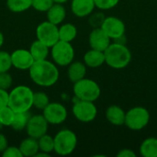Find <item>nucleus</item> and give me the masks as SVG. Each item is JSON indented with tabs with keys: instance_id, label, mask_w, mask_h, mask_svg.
Masks as SVG:
<instances>
[{
	"instance_id": "nucleus-1",
	"label": "nucleus",
	"mask_w": 157,
	"mask_h": 157,
	"mask_svg": "<svg viewBox=\"0 0 157 157\" xmlns=\"http://www.w3.org/2000/svg\"><path fill=\"white\" fill-rule=\"evenodd\" d=\"M31 81L39 86L50 87L54 86L60 77L58 66L49 60L35 61L29 69Z\"/></svg>"
},
{
	"instance_id": "nucleus-2",
	"label": "nucleus",
	"mask_w": 157,
	"mask_h": 157,
	"mask_svg": "<svg viewBox=\"0 0 157 157\" xmlns=\"http://www.w3.org/2000/svg\"><path fill=\"white\" fill-rule=\"evenodd\" d=\"M33 91L25 85L15 86L8 92V106L15 112L29 111L33 107Z\"/></svg>"
},
{
	"instance_id": "nucleus-3",
	"label": "nucleus",
	"mask_w": 157,
	"mask_h": 157,
	"mask_svg": "<svg viewBox=\"0 0 157 157\" xmlns=\"http://www.w3.org/2000/svg\"><path fill=\"white\" fill-rule=\"evenodd\" d=\"M105 63L113 69H123L132 61V52L124 44L117 42L110 43L105 50Z\"/></svg>"
},
{
	"instance_id": "nucleus-4",
	"label": "nucleus",
	"mask_w": 157,
	"mask_h": 157,
	"mask_svg": "<svg viewBox=\"0 0 157 157\" xmlns=\"http://www.w3.org/2000/svg\"><path fill=\"white\" fill-rule=\"evenodd\" d=\"M53 141V152L61 156H66L71 155L77 146V136L75 132L70 129L60 130L54 135Z\"/></svg>"
},
{
	"instance_id": "nucleus-5",
	"label": "nucleus",
	"mask_w": 157,
	"mask_h": 157,
	"mask_svg": "<svg viewBox=\"0 0 157 157\" xmlns=\"http://www.w3.org/2000/svg\"><path fill=\"white\" fill-rule=\"evenodd\" d=\"M73 92L75 98L92 102L98 100L101 95L99 85L96 81L86 77L74 83Z\"/></svg>"
},
{
	"instance_id": "nucleus-6",
	"label": "nucleus",
	"mask_w": 157,
	"mask_h": 157,
	"mask_svg": "<svg viewBox=\"0 0 157 157\" xmlns=\"http://www.w3.org/2000/svg\"><path fill=\"white\" fill-rule=\"evenodd\" d=\"M50 52L52 62L57 66H68L75 59V49L71 42L59 40L51 47Z\"/></svg>"
},
{
	"instance_id": "nucleus-7",
	"label": "nucleus",
	"mask_w": 157,
	"mask_h": 157,
	"mask_svg": "<svg viewBox=\"0 0 157 157\" xmlns=\"http://www.w3.org/2000/svg\"><path fill=\"white\" fill-rule=\"evenodd\" d=\"M150 119L151 115L148 109L137 106L126 112L124 125L132 131H141L149 124Z\"/></svg>"
},
{
	"instance_id": "nucleus-8",
	"label": "nucleus",
	"mask_w": 157,
	"mask_h": 157,
	"mask_svg": "<svg viewBox=\"0 0 157 157\" xmlns=\"http://www.w3.org/2000/svg\"><path fill=\"white\" fill-rule=\"evenodd\" d=\"M72 112L77 121L80 122L88 123L92 122L97 118L98 109L92 101L79 100L76 98L73 105Z\"/></svg>"
},
{
	"instance_id": "nucleus-9",
	"label": "nucleus",
	"mask_w": 157,
	"mask_h": 157,
	"mask_svg": "<svg viewBox=\"0 0 157 157\" xmlns=\"http://www.w3.org/2000/svg\"><path fill=\"white\" fill-rule=\"evenodd\" d=\"M37 40L52 47L59 40V26L46 20L40 23L36 28Z\"/></svg>"
},
{
	"instance_id": "nucleus-10",
	"label": "nucleus",
	"mask_w": 157,
	"mask_h": 157,
	"mask_svg": "<svg viewBox=\"0 0 157 157\" xmlns=\"http://www.w3.org/2000/svg\"><path fill=\"white\" fill-rule=\"evenodd\" d=\"M42 111V115L48 123L52 125H60L63 123L68 117L66 108L59 102H50Z\"/></svg>"
},
{
	"instance_id": "nucleus-11",
	"label": "nucleus",
	"mask_w": 157,
	"mask_h": 157,
	"mask_svg": "<svg viewBox=\"0 0 157 157\" xmlns=\"http://www.w3.org/2000/svg\"><path fill=\"white\" fill-rule=\"evenodd\" d=\"M49 123L42 114L31 115L28 125L26 127V132L28 136L39 139L42 135L46 134L48 132Z\"/></svg>"
},
{
	"instance_id": "nucleus-12",
	"label": "nucleus",
	"mask_w": 157,
	"mask_h": 157,
	"mask_svg": "<svg viewBox=\"0 0 157 157\" xmlns=\"http://www.w3.org/2000/svg\"><path fill=\"white\" fill-rule=\"evenodd\" d=\"M100 28L111 40H115L124 35L126 30L124 22L114 16L106 17Z\"/></svg>"
},
{
	"instance_id": "nucleus-13",
	"label": "nucleus",
	"mask_w": 157,
	"mask_h": 157,
	"mask_svg": "<svg viewBox=\"0 0 157 157\" xmlns=\"http://www.w3.org/2000/svg\"><path fill=\"white\" fill-rule=\"evenodd\" d=\"M12 66L17 70L26 71L31 67L34 63V59L29 52L27 49H17L10 53Z\"/></svg>"
},
{
	"instance_id": "nucleus-14",
	"label": "nucleus",
	"mask_w": 157,
	"mask_h": 157,
	"mask_svg": "<svg viewBox=\"0 0 157 157\" xmlns=\"http://www.w3.org/2000/svg\"><path fill=\"white\" fill-rule=\"evenodd\" d=\"M88 43L91 49L105 52L111 43V39L101 28H95L88 36Z\"/></svg>"
},
{
	"instance_id": "nucleus-15",
	"label": "nucleus",
	"mask_w": 157,
	"mask_h": 157,
	"mask_svg": "<svg viewBox=\"0 0 157 157\" xmlns=\"http://www.w3.org/2000/svg\"><path fill=\"white\" fill-rule=\"evenodd\" d=\"M96 8L94 0H72L71 10L77 17H88Z\"/></svg>"
},
{
	"instance_id": "nucleus-16",
	"label": "nucleus",
	"mask_w": 157,
	"mask_h": 157,
	"mask_svg": "<svg viewBox=\"0 0 157 157\" xmlns=\"http://www.w3.org/2000/svg\"><path fill=\"white\" fill-rule=\"evenodd\" d=\"M86 65L84 63V62L80 61H73L69 65L67 69V76L69 80L74 84L83 78L86 77Z\"/></svg>"
},
{
	"instance_id": "nucleus-17",
	"label": "nucleus",
	"mask_w": 157,
	"mask_h": 157,
	"mask_svg": "<svg viewBox=\"0 0 157 157\" xmlns=\"http://www.w3.org/2000/svg\"><path fill=\"white\" fill-rule=\"evenodd\" d=\"M126 112L118 105H110L106 110V118L109 123L115 126H121L125 123Z\"/></svg>"
},
{
	"instance_id": "nucleus-18",
	"label": "nucleus",
	"mask_w": 157,
	"mask_h": 157,
	"mask_svg": "<svg viewBox=\"0 0 157 157\" xmlns=\"http://www.w3.org/2000/svg\"><path fill=\"white\" fill-rule=\"evenodd\" d=\"M84 63L86 67L98 68L105 63V54L104 52L98 51L95 49H90L84 55Z\"/></svg>"
},
{
	"instance_id": "nucleus-19",
	"label": "nucleus",
	"mask_w": 157,
	"mask_h": 157,
	"mask_svg": "<svg viewBox=\"0 0 157 157\" xmlns=\"http://www.w3.org/2000/svg\"><path fill=\"white\" fill-rule=\"evenodd\" d=\"M46 14L47 20L57 26L61 25L66 17V10L63 4L54 3L46 12Z\"/></svg>"
},
{
	"instance_id": "nucleus-20",
	"label": "nucleus",
	"mask_w": 157,
	"mask_h": 157,
	"mask_svg": "<svg viewBox=\"0 0 157 157\" xmlns=\"http://www.w3.org/2000/svg\"><path fill=\"white\" fill-rule=\"evenodd\" d=\"M18 148L23 157H35L36 154L40 151L38 139L29 136L21 141Z\"/></svg>"
},
{
	"instance_id": "nucleus-21",
	"label": "nucleus",
	"mask_w": 157,
	"mask_h": 157,
	"mask_svg": "<svg viewBox=\"0 0 157 157\" xmlns=\"http://www.w3.org/2000/svg\"><path fill=\"white\" fill-rule=\"evenodd\" d=\"M50 47L40 41L39 40H36L33 41L29 47V52L34 59V61H41L46 60L50 53Z\"/></svg>"
},
{
	"instance_id": "nucleus-22",
	"label": "nucleus",
	"mask_w": 157,
	"mask_h": 157,
	"mask_svg": "<svg viewBox=\"0 0 157 157\" xmlns=\"http://www.w3.org/2000/svg\"><path fill=\"white\" fill-rule=\"evenodd\" d=\"M140 154L144 157H157V138L149 137L140 145Z\"/></svg>"
},
{
	"instance_id": "nucleus-23",
	"label": "nucleus",
	"mask_w": 157,
	"mask_h": 157,
	"mask_svg": "<svg viewBox=\"0 0 157 157\" xmlns=\"http://www.w3.org/2000/svg\"><path fill=\"white\" fill-rule=\"evenodd\" d=\"M77 36V29L72 23H62L59 27V40L72 42Z\"/></svg>"
},
{
	"instance_id": "nucleus-24",
	"label": "nucleus",
	"mask_w": 157,
	"mask_h": 157,
	"mask_svg": "<svg viewBox=\"0 0 157 157\" xmlns=\"http://www.w3.org/2000/svg\"><path fill=\"white\" fill-rule=\"evenodd\" d=\"M30 116H31V114L29 113V111L16 112L14 121L10 127L17 132H21V131L25 130L28 125Z\"/></svg>"
},
{
	"instance_id": "nucleus-25",
	"label": "nucleus",
	"mask_w": 157,
	"mask_h": 157,
	"mask_svg": "<svg viewBox=\"0 0 157 157\" xmlns=\"http://www.w3.org/2000/svg\"><path fill=\"white\" fill-rule=\"evenodd\" d=\"M32 0H6L7 8L13 13H22L31 7Z\"/></svg>"
},
{
	"instance_id": "nucleus-26",
	"label": "nucleus",
	"mask_w": 157,
	"mask_h": 157,
	"mask_svg": "<svg viewBox=\"0 0 157 157\" xmlns=\"http://www.w3.org/2000/svg\"><path fill=\"white\" fill-rule=\"evenodd\" d=\"M39 144V149L41 152H44L46 154L51 155L54 150V141L53 137H52L49 134H44L41 137L38 139Z\"/></svg>"
},
{
	"instance_id": "nucleus-27",
	"label": "nucleus",
	"mask_w": 157,
	"mask_h": 157,
	"mask_svg": "<svg viewBox=\"0 0 157 157\" xmlns=\"http://www.w3.org/2000/svg\"><path fill=\"white\" fill-rule=\"evenodd\" d=\"M15 111L7 105L0 109V123L3 127H10L14 118H15Z\"/></svg>"
},
{
	"instance_id": "nucleus-28",
	"label": "nucleus",
	"mask_w": 157,
	"mask_h": 157,
	"mask_svg": "<svg viewBox=\"0 0 157 157\" xmlns=\"http://www.w3.org/2000/svg\"><path fill=\"white\" fill-rule=\"evenodd\" d=\"M50 103L48 95L44 92H34L33 93V107L37 109L43 110Z\"/></svg>"
},
{
	"instance_id": "nucleus-29",
	"label": "nucleus",
	"mask_w": 157,
	"mask_h": 157,
	"mask_svg": "<svg viewBox=\"0 0 157 157\" xmlns=\"http://www.w3.org/2000/svg\"><path fill=\"white\" fill-rule=\"evenodd\" d=\"M12 67L11 55L6 51L0 50V73L9 72Z\"/></svg>"
},
{
	"instance_id": "nucleus-30",
	"label": "nucleus",
	"mask_w": 157,
	"mask_h": 157,
	"mask_svg": "<svg viewBox=\"0 0 157 157\" xmlns=\"http://www.w3.org/2000/svg\"><path fill=\"white\" fill-rule=\"evenodd\" d=\"M52 0H32L31 7L38 12H47L50 7L53 5Z\"/></svg>"
},
{
	"instance_id": "nucleus-31",
	"label": "nucleus",
	"mask_w": 157,
	"mask_h": 157,
	"mask_svg": "<svg viewBox=\"0 0 157 157\" xmlns=\"http://www.w3.org/2000/svg\"><path fill=\"white\" fill-rule=\"evenodd\" d=\"M88 18V22L90 24V26L95 29V28H100L104 19H105V15L102 12H93L91 13Z\"/></svg>"
},
{
	"instance_id": "nucleus-32",
	"label": "nucleus",
	"mask_w": 157,
	"mask_h": 157,
	"mask_svg": "<svg viewBox=\"0 0 157 157\" xmlns=\"http://www.w3.org/2000/svg\"><path fill=\"white\" fill-rule=\"evenodd\" d=\"M120 0H94L95 6L100 10H108L115 7Z\"/></svg>"
},
{
	"instance_id": "nucleus-33",
	"label": "nucleus",
	"mask_w": 157,
	"mask_h": 157,
	"mask_svg": "<svg viewBox=\"0 0 157 157\" xmlns=\"http://www.w3.org/2000/svg\"><path fill=\"white\" fill-rule=\"evenodd\" d=\"M13 84L12 75L8 72L0 73V88L8 90Z\"/></svg>"
},
{
	"instance_id": "nucleus-34",
	"label": "nucleus",
	"mask_w": 157,
	"mask_h": 157,
	"mask_svg": "<svg viewBox=\"0 0 157 157\" xmlns=\"http://www.w3.org/2000/svg\"><path fill=\"white\" fill-rule=\"evenodd\" d=\"M1 155L3 157H23L19 148L17 146H7Z\"/></svg>"
},
{
	"instance_id": "nucleus-35",
	"label": "nucleus",
	"mask_w": 157,
	"mask_h": 157,
	"mask_svg": "<svg viewBox=\"0 0 157 157\" xmlns=\"http://www.w3.org/2000/svg\"><path fill=\"white\" fill-rule=\"evenodd\" d=\"M8 105V91L0 88V109Z\"/></svg>"
},
{
	"instance_id": "nucleus-36",
	"label": "nucleus",
	"mask_w": 157,
	"mask_h": 157,
	"mask_svg": "<svg viewBox=\"0 0 157 157\" xmlns=\"http://www.w3.org/2000/svg\"><path fill=\"white\" fill-rule=\"evenodd\" d=\"M118 157H135L136 156V154L131 150V149H122L121 150L118 155H117Z\"/></svg>"
},
{
	"instance_id": "nucleus-37",
	"label": "nucleus",
	"mask_w": 157,
	"mask_h": 157,
	"mask_svg": "<svg viewBox=\"0 0 157 157\" xmlns=\"http://www.w3.org/2000/svg\"><path fill=\"white\" fill-rule=\"evenodd\" d=\"M7 146H8L7 138L5 136V134L0 132V154H2Z\"/></svg>"
},
{
	"instance_id": "nucleus-38",
	"label": "nucleus",
	"mask_w": 157,
	"mask_h": 157,
	"mask_svg": "<svg viewBox=\"0 0 157 157\" xmlns=\"http://www.w3.org/2000/svg\"><path fill=\"white\" fill-rule=\"evenodd\" d=\"M126 41H127V40H126V36H125V34L114 40V42H117V43H120V44H124V45H126Z\"/></svg>"
},
{
	"instance_id": "nucleus-39",
	"label": "nucleus",
	"mask_w": 157,
	"mask_h": 157,
	"mask_svg": "<svg viewBox=\"0 0 157 157\" xmlns=\"http://www.w3.org/2000/svg\"><path fill=\"white\" fill-rule=\"evenodd\" d=\"M4 41H5V37H4L3 32L0 30V49H1V47L3 46V44H4Z\"/></svg>"
},
{
	"instance_id": "nucleus-40",
	"label": "nucleus",
	"mask_w": 157,
	"mask_h": 157,
	"mask_svg": "<svg viewBox=\"0 0 157 157\" xmlns=\"http://www.w3.org/2000/svg\"><path fill=\"white\" fill-rule=\"evenodd\" d=\"M53 1V3H56V4H64V3H66V2H68L69 0H52Z\"/></svg>"
},
{
	"instance_id": "nucleus-41",
	"label": "nucleus",
	"mask_w": 157,
	"mask_h": 157,
	"mask_svg": "<svg viewBox=\"0 0 157 157\" xmlns=\"http://www.w3.org/2000/svg\"><path fill=\"white\" fill-rule=\"evenodd\" d=\"M2 129H3V125H2V124L0 123V131H1Z\"/></svg>"
}]
</instances>
